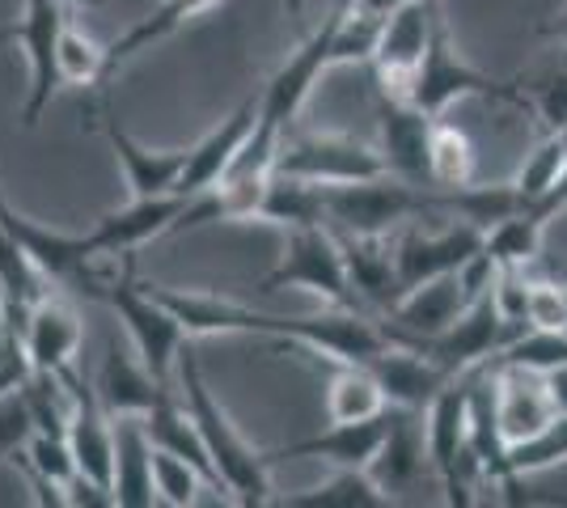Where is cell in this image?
Wrapping results in <instances>:
<instances>
[{
  "label": "cell",
  "instance_id": "cell-1",
  "mask_svg": "<svg viewBox=\"0 0 567 508\" xmlns=\"http://www.w3.org/2000/svg\"><path fill=\"white\" fill-rule=\"evenodd\" d=\"M178 382H183V407L204 436V445L216 462V475L225 484V496H234V508H259L262 500H271L276 496L271 491V462L237 433L229 412L216 403V394L204 382L190 348H183V356H178Z\"/></svg>",
  "mask_w": 567,
  "mask_h": 508
},
{
  "label": "cell",
  "instance_id": "cell-2",
  "mask_svg": "<svg viewBox=\"0 0 567 508\" xmlns=\"http://www.w3.org/2000/svg\"><path fill=\"white\" fill-rule=\"evenodd\" d=\"M322 204H327V229L339 238H394L420 217H445L441 195L406 187L399 178L322 187Z\"/></svg>",
  "mask_w": 567,
  "mask_h": 508
},
{
  "label": "cell",
  "instance_id": "cell-3",
  "mask_svg": "<svg viewBox=\"0 0 567 508\" xmlns=\"http://www.w3.org/2000/svg\"><path fill=\"white\" fill-rule=\"evenodd\" d=\"M399 97H406L411 106H420L432 120H441L453 102H462V97H496V102H508V106L529 111V97H525V90H520L517 81H499V76L483 73V69H474L471 60L457 51L445 18L436 22L424 64H420L415 76L402 85Z\"/></svg>",
  "mask_w": 567,
  "mask_h": 508
},
{
  "label": "cell",
  "instance_id": "cell-4",
  "mask_svg": "<svg viewBox=\"0 0 567 508\" xmlns=\"http://www.w3.org/2000/svg\"><path fill=\"white\" fill-rule=\"evenodd\" d=\"M424 419V454L445 491V508H478V484H487V475L471 440V382H453Z\"/></svg>",
  "mask_w": 567,
  "mask_h": 508
},
{
  "label": "cell",
  "instance_id": "cell-5",
  "mask_svg": "<svg viewBox=\"0 0 567 508\" xmlns=\"http://www.w3.org/2000/svg\"><path fill=\"white\" fill-rule=\"evenodd\" d=\"M276 174L309 187H352L390 178L378 145H364L339 132H288L276 153Z\"/></svg>",
  "mask_w": 567,
  "mask_h": 508
},
{
  "label": "cell",
  "instance_id": "cell-6",
  "mask_svg": "<svg viewBox=\"0 0 567 508\" xmlns=\"http://www.w3.org/2000/svg\"><path fill=\"white\" fill-rule=\"evenodd\" d=\"M262 292L276 289H306L313 297H322L331 310H360L355 289L348 280V259H343V246L334 238L327 225L318 229H297L284 238L280 263L262 276ZM364 314V310H360Z\"/></svg>",
  "mask_w": 567,
  "mask_h": 508
},
{
  "label": "cell",
  "instance_id": "cell-7",
  "mask_svg": "<svg viewBox=\"0 0 567 508\" xmlns=\"http://www.w3.org/2000/svg\"><path fill=\"white\" fill-rule=\"evenodd\" d=\"M102 297L111 301V310L118 314V322L127 326L132 352L144 361V369H148L157 382L169 386V373L178 369V356H183V348H187V331L178 326V318L169 314L166 305L153 297L148 284H136L132 259L123 263V276L102 289Z\"/></svg>",
  "mask_w": 567,
  "mask_h": 508
},
{
  "label": "cell",
  "instance_id": "cell-8",
  "mask_svg": "<svg viewBox=\"0 0 567 508\" xmlns=\"http://www.w3.org/2000/svg\"><path fill=\"white\" fill-rule=\"evenodd\" d=\"M487 234L474 229L466 220H453L441 229H424V225H406L402 234L390 238L394 246V271H399V292H411L432 280L457 276L483 250Z\"/></svg>",
  "mask_w": 567,
  "mask_h": 508
},
{
  "label": "cell",
  "instance_id": "cell-9",
  "mask_svg": "<svg viewBox=\"0 0 567 508\" xmlns=\"http://www.w3.org/2000/svg\"><path fill=\"white\" fill-rule=\"evenodd\" d=\"M153 297L166 305L169 314L178 318V326L187 331V339L195 335H262L288 343L297 318L284 314H262L250 310L234 297H216V292H195V289H166V284H148Z\"/></svg>",
  "mask_w": 567,
  "mask_h": 508
},
{
  "label": "cell",
  "instance_id": "cell-10",
  "mask_svg": "<svg viewBox=\"0 0 567 508\" xmlns=\"http://www.w3.org/2000/svg\"><path fill=\"white\" fill-rule=\"evenodd\" d=\"M64 9H69L64 0H25L22 22L13 25V43L25 51V64H30V90L22 102L25 127H39L55 90L64 85L60 81V39L69 25Z\"/></svg>",
  "mask_w": 567,
  "mask_h": 508
},
{
  "label": "cell",
  "instance_id": "cell-11",
  "mask_svg": "<svg viewBox=\"0 0 567 508\" xmlns=\"http://www.w3.org/2000/svg\"><path fill=\"white\" fill-rule=\"evenodd\" d=\"M517 335H520L517 326H508V322L499 318L496 301L487 297V301L471 305L466 314L453 322L450 331H441V335H432V339H415V343H402V348H415L420 356H427L432 364H441L450 377H466L478 364L499 361V352Z\"/></svg>",
  "mask_w": 567,
  "mask_h": 508
},
{
  "label": "cell",
  "instance_id": "cell-12",
  "mask_svg": "<svg viewBox=\"0 0 567 508\" xmlns=\"http://www.w3.org/2000/svg\"><path fill=\"white\" fill-rule=\"evenodd\" d=\"M378 123H381V157L390 178H399L406 187L432 191V174H427V148H432V127L436 120L424 115L420 106H411L406 97L381 90L378 97Z\"/></svg>",
  "mask_w": 567,
  "mask_h": 508
},
{
  "label": "cell",
  "instance_id": "cell-13",
  "mask_svg": "<svg viewBox=\"0 0 567 508\" xmlns=\"http://www.w3.org/2000/svg\"><path fill=\"white\" fill-rule=\"evenodd\" d=\"M436 22H441V0H411V4H402L385 18L378 55H373L381 90L399 94L402 85L415 76V69L424 64L427 48H432Z\"/></svg>",
  "mask_w": 567,
  "mask_h": 508
},
{
  "label": "cell",
  "instance_id": "cell-14",
  "mask_svg": "<svg viewBox=\"0 0 567 508\" xmlns=\"http://www.w3.org/2000/svg\"><path fill=\"white\" fill-rule=\"evenodd\" d=\"M72 419H69V445L76 458V479L106 484L115 479V415L102 407L94 390V377L72 369Z\"/></svg>",
  "mask_w": 567,
  "mask_h": 508
},
{
  "label": "cell",
  "instance_id": "cell-15",
  "mask_svg": "<svg viewBox=\"0 0 567 508\" xmlns=\"http://www.w3.org/2000/svg\"><path fill=\"white\" fill-rule=\"evenodd\" d=\"M390 433H394V415L385 412L381 419H369V424H327L322 433L301 436L292 445H280L271 449L267 462L276 458H318L331 462L334 470H373L378 458L390 445Z\"/></svg>",
  "mask_w": 567,
  "mask_h": 508
},
{
  "label": "cell",
  "instance_id": "cell-16",
  "mask_svg": "<svg viewBox=\"0 0 567 508\" xmlns=\"http://www.w3.org/2000/svg\"><path fill=\"white\" fill-rule=\"evenodd\" d=\"M0 229L22 246L25 259L39 267L48 280H72V276H81V271L97 259L90 234H55L48 225L30 220L25 212H18V208L9 204L4 183H0Z\"/></svg>",
  "mask_w": 567,
  "mask_h": 508
},
{
  "label": "cell",
  "instance_id": "cell-17",
  "mask_svg": "<svg viewBox=\"0 0 567 508\" xmlns=\"http://www.w3.org/2000/svg\"><path fill=\"white\" fill-rule=\"evenodd\" d=\"M187 212V195H153V199H127L123 208L97 217V225L90 229L97 259L102 255H132L144 242L174 234L178 220Z\"/></svg>",
  "mask_w": 567,
  "mask_h": 508
},
{
  "label": "cell",
  "instance_id": "cell-18",
  "mask_svg": "<svg viewBox=\"0 0 567 508\" xmlns=\"http://www.w3.org/2000/svg\"><path fill=\"white\" fill-rule=\"evenodd\" d=\"M255 123H259V94L246 97L234 115H225L199 145L187 148V169H183L178 195H204L213 191V187H220V178L234 169L237 153L250 141Z\"/></svg>",
  "mask_w": 567,
  "mask_h": 508
},
{
  "label": "cell",
  "instance_id": "cell-19",
  "mask_svg": "<svg viewBox=\"0 0 567 508\" xmlns=\"http://www.w3.org/2000/svg\"><path fill=\"white\" fill-rule=\"evenodd\" d=\"M81 339H85V331H81V318H76L69 301L48 292L39 305H30L22 326V348L34 373H69V369H76Z\"/></svg>",
  "mask_w": 567,
  "mask_h": 508
},
{
  "label": "cell",
  "instance_id": "cell-20",
  "mask_svg": "<svg viewBox=\"0 0 567 508\" xmlns=\"http://www.w3.org/2000/svg\"><path fill=\"white\" fill-rule=\"evenodd\" d=\"M102 136L115 148L123 178L132 199H153V195H178L183 169H187V148H148L136 136H127L115 123V115H102Z\"/></svg>",
  "mask_w": 567,
  "mask_h": 508
},
{
  "label": "cell",
  "instance_id": "cell-21",
  "mask_svg": "<svg viewBox=\"0 0 567 508\" xmlns=\"http://www.w3.org/2000/svg\"><path fill=\"white\" fill-rule=\"evenodd\" d=\"M94 390L102 407L115 419H144L169 394L166 382H157L136 352H123L115 339L106 343V356L94 373Z\"/></svg>",
  "mask_w": 567,
  "mask_h": 508
},
{
  "label": "cell",
  "instance_id": "cell-22",
  "mask_svg": "<svg viewBox=\"0 0 567 508\" xmlns=\"http://www.w3.org/2000/svg\"><path fill=\"white\" fill-rule=\"evenodd\" d=\"M369 373L381 382L390 407H399V412H427L457 382L441 364H432L415 348H402V343H394L390 352H381L378 361L369 364Z\"/></svg>",
  "mask_w": 567,
  "mask_h": 508
},
{
  "label": "cell",
  "instance_id": "cell-23",
  "mask_svg": "<svg viewBox=\"0 0 567 508\" xmlns=\"http://www.w3.org/2000/svg\"><path fill=\"white\" fill-rule=\"evenodd\" d=\"M496 369V364H492ZM555 403L546 394V382L525 369H496V419L504 445H525L555 424Z\"/></svg>",
  "mask_w": 567,
  "mask_h": 508
},
{
  "label": "cell",
  "instance_id": "cell-24",
  "mask_svg": "<svg viewBox=\"0 0 567 508\" xmlns=\"http://www.w3.org/2000/svg\"><path fill=\"white\" fill-rule=\"evenodd\" d=\"M339 246H343V259H348V280H352L360 310L364 314L373 310V318H385L402 297L390 238H339Z\"/></svg>",
  "mask_w": 567,
  "mask_h": 508
},
{
  "label": "cell",
  "instance_id": "cell-25",
  "mask_svg": "<svg viewBox=\"0 0 567 508\" xmlns=\"http://www.w3.org/2000/svg\"><path fill=\"white\" fill-rule=\"evenodd\" d=\"M118 508H162L157 479H153V440L144 419H115V479H111Z\"/></svg>",
  "mask_w": 567,
  "mask_h": 508
},
{
  "label": "cell",
  "instance_id": "cell-26",
  "mask_svg": "<svg viewBox=\"0 0 567 508\" xmlns=\"http://www.w3.org/2000/svg\"><path fill=\"white\" fill-rule=\"evenodd\" d=\"M144 433H148V440H153V449H162V454H169V458L190 462V466L213 484V491H225L220 475H216L213 454H208V445H204V436H199V428H195V419H190L187 407H183V394L169 390L166 398L144 415Z\"/></svg>",
  "mask_w": 567,
  "mask_h": 508
},
{
  "label": "cell",
  "instance_id": "cell-27",
  "mask_svg": "<svg viewBox=\"0 0 567 508\" xmlns=\"http://www.w3.org/2000/svg\"><path fill=\"white\" fill-rule=\"evenodd\" d=\"M385 412H390V398L364 364H331V382H327V419L331 424H369Z\"/></svg>",
  "mask_w": 567,
  "mask_h": 508
},
{
  "label": "cell",
  "instance_id": "cell-28",
  "mask_svg": "<svg viewBox=\"0 0 567 508\" xmlns=\"http://www.w3.org/2000/svg\"><path fill=\"white\" fill-rule=\"evenodd\" d=\"M213 4H220V0H162L157 9H148L141 22H132L123 34H118L115 43H106V55H111V76H115L118 64H127L136 51H148L153 43L169 39L174 30H183L190 18L208 13Z\"/></svg>",
  "mask_w": 567,
  "mask_h": 508
},
{
  "label": "cell",
  "instance_id": "cell-29",
  "mask_svg": "<svg viewBox=\"0 0 567 508\" xmlns=\"http://www.w3.org/2000/svg\"><path fill=\"white\" fill-rule=\"evenodd\" d=\"M255 220H262V225H280L284 234L318 229V225H327L322 187H309V183H297V178L271 174V183H267V191H262Z\"/></svg>",
  "mask_w": 567,
  "mask_h": 508
},
{
  "label": "cell",
  "instance_id": "cell-30",
  "mask_svg": "<svg viewBox=\"0 0 567 508\" xmlns=\"http://www.w3.org/2000/svg\"><path fill=\"white\" fill-rule=\"evenodd\" d=\"M427 174H432V191H462L478 183V153L457 123L436 120L432 148H427Z\"/></svg>",
  "mask_w": 567,
  "mask_h": 508
},
{
  "label": "cell",
  "instance_id": "cell-31",
  "mask_svg": "<svg viewBox=\"0 0 567 508\" xmlns=\"http://www.w3.org/2000/svg\"><path fill=\"white\" fill-rule=\"evenodd\" d=\"M292 508H390V491L369 470H334L327 484L288 496Z\"/></svg>",
  "mask_w": 567,
  "mask_h": 508
},
{
  "label": "cell",
  "instance_id": "cell-32",
  "mask_svg": "<svg viewBox=\"0 0 567 508\" xmlns=\"http://www.w3.org/2000/svg\"><path fill=\"white\" fill-rule=\"evenodd\" d=\"M564 174H567V148H564L559 136H550V132H546L543 141L525 153L520 169L513 174V191H517V199H520V212H525V208H534L543 195L555 191Z\"/></svg>",
  "mask_w": 567,
  "mask_h": 508
},
{
  "label": "cell",
  "instance_id": "cell-33",
  "mask_svg": "<svg viewBox=\"0 0 567 508\" xmlns=\"http://www.w3.org/2000/svg\"><path fill=\"white\" fill-rule=\"evenodd\" d=\"M543 242H546V225H538L534 217H517L499 220L496 229H487V242L483 250L496 259L499 267H513V271H525L543 259Z\"/></svg>",
  "mask_w": 567,
  "mask_h": 508
},
{
  "label": "cell",
  "instance_id": "cell-34",
  "mask_svg": "<svg viewBox=\"0 0 567 508\" xmlns=\"http://www.w3.org/2000/svg\"><path fill=\"white\" fill-rule=\"evenodd\" d=\"M60 81L72 85V90H94V85H106L111 81V55L106 48L90 39L85 30L76 25H64V39H60Z\"/></svg>",
  "mask_w": 567,
  "mask_h": 508
},
{
  "label": "cell",
  "instance_id": "cell-35",
  "mask_svg": "<svg viewBox=\"0 0 567 508\" xmlns=\"http://www.w3.org/2000/svg\"><path fill=\"white\" fill-rule=\"evenodd\" d=\"M567 364V335L564 331H534L525 326L504 352H499L496 369H525V373H555Z\"/></svg>",
  "mask_w": 567,
  "mask_h": 508
},
{
  "label": "cell",
  "instance_id": "cell-36",
  "mask_svg": "<svg viewBox=\"0 0 567 508\" xmlns=\"http://www.w3.org/2000/svg\"><path fill=\"white\" fill-rule=\"evenodd\" d=\"M13 466H22V470L39 475V479H48V484H55V487L76 484V458H72L69 436L30 433L22 445V454H13Z\"/></svg>",
  "mask_w": 567,
  "mask_h": 508
},
{
  "label": "cell",
  "instance_id": "cell-37",
  "mask_svg": "<svg viewBox=\"0 0 567 508\" xmlns=\"http://www.w3.org/2000/svg\"><path fill=\"white\" fill-rule=\"evenodd\" d=\"M559 462H567V415H555L550 428H543L534 440L508 449V484L504 487H517L525 475H543Z\"/></svg>",
  "mask_w": 567,
  "mask_h": 508
},
{
  "label": "cell",
  "instance_id": "cell-38",
  "mask_svg": "<svg viewBox=\"0 0 567 508\" xmlns=\"http://www.w3.org/2000/svg\"><path fill=\"white\" fill-rule=\"evenodd\" d=\"M153 479H157V500L169 508H195L199 491H208V479L183 458H169L162 449H153Z\"/></svg>",
  "mask_w": 567,
  "mask_h": 508
},
{
  "label": "cell",
  "instance_id": "cell-39",
  "mask_svg": "<svg viewBox=\"0 0 567 508\" xmlns=\"http://www.w3.org/2000/svg\"><path fill=\"white\" fill-rule=\"evenodd\" d=\"M529 276V314H525V326L534 331H564L567 335V280L564 271L555 276Z\"/></svg>",
  "mask_w": 567,
  "mask_h": 508
},
{
  "label": "cell",
  "instance_id": "cell-40",
  "mask_svg": "<svg viewBox=\"0 0 567 508\" xmlns=\"http://www.w3.org/2000/svg\"><path fill=\"white\" fill-rule=\"evenodd\" d=\"M525 97H529V111L543 120L546 132L559 136L567 127V64L543 81H534V90H525Z\"/></svg>",
  "mask_w": 567,
  "mask_h": 508
},
{
  "label": "cell",
  "instance_id": "cell-41",
  "mask_svg": "<svg viewBox=\"0 0 567 508\" xmlns=\"http://www.w3.org/2000/svg\"><path fill=\"white\" fill-rule=\"evenodd\" d=\"M69 496L76 508H118L115 491L106 484H94V479H76V484L69 487Z\"/></svg>",
  "mask_w": 567,
  "mask_h": 508
},
{
  "label": "cell",
  "instance_id": "cell-42",
  "mask_svg": "<svg viewBox=\"0 0 567 508\" xmlns=\"http://www.w3.org/2000/svg\"><path fill=\"white\" fill-rule=\"evenodd\" d=\"M25 484H30V491H34V508H76L69 496V487H55L48 484V479H39V475H30V470H22Z\"/></svg>",
  "mask_w": 567,
  "mask_h": 508
},
{
  "label": "cell",
  "instance_id": "cell-43",
  "mask_svg": "<svg viewBox=\"0 0 567 508\" xmlns=\"http://www.w3.org/2000/svg\"><path fill=\"white\" fill-rule=\"evenodd\" d=\"M559 212H567V174L559 178V187H555V191L543 195L534 208H525V217H534L538 225H546V229H550V220L559 217Z\"/></svg>",
  "mask_w": 567,
  "mask_h": 508
},
{
  "label": "cell",
  "instance_id": "cell-44",
  "mask_svg": "<svg viewBox=\"0 0 567 508\" xmlns=\"http://www.w3.org/2000/svg\"><path fill=\"white\" fill-rule=\"evenodd\" d=\"M546 394H550V403H555V412L567 415V364L564 369H555V373H546Z\"/></svg>",
  "mask_w": 567,
  "mask_h": 508
},
{
  "label": "cell",
  "instance_id": "cell-45",
  "mask_svg": "<svg viewBox=\"0 0 567 508\" xmlns=\"http://www.w3.org/2000/svg\"><path fill=\"white\" fill-rule=\"evenodd\" d=\"M360 9H369V13H378V18H390L394 9H402V4H411V0H355Z\"/></svg>",
  "mask_w": 567,
  "mask_h": 508
},
{
  "label": "cell",
  "instance_id": "cell-46",
  "mask_svg": "<svg viewBox=\"0 0 567 508\" xmlns=\"http://www.w3.org/2000/svg\"><path fill=\"white\" fill-rule=\"evenodd\" d=\"M13 326H9V310H4V301H0V364L9 356V348H13Z\"/></svg>",
  "mask_w": 567,
  "mask_h": 508
},
{
  "label": "cell",
  "instance_id": "cell-47",
  "mask_svg": "<svg viewBox=\"0 0 567 508\" xmlns=\"http://www.w3.org/2000/svg\"><path fill=\"white\" fill-rule=\"evenodd\" d=\"M259 508H292V505H288V496H271V500H262Z\"/></svg>",
  "mask_w": 567,
  "mask_h": 508
},
{
  "label": "cell",
  "instance_id": "cell-48",
  "mask_svg": "<svg viewBox=\"0 0 567 508\" xmlns=\"http://www.w3.org/2000/svg\"><path fill=\"white\" fill-rule=\"evenodd\" d=\"M301 4H306V0H284V9H288V18H301Z\"/></svg>",
  "mask_w": 567,
  "mask_h": 508
},
{
  "label": "cell",
  "instance_id": "cell-49",
  "mask_svg": "<svg viewBox=\"0 0 567 508\" xmlns=\"http://www.w3.org/2000/svg\"><path fill=\"white\" fill-rule=\"evenodd\" d=\"M13 39V30H0V43H9Z\"/></svg>",
  "mask_w": 567,
  "mask_h": 508
},
{
  "label": "cell",
  "instance_id": "cell-50",
  "mask_svg": "<svg viewBox=\"0 0 567 508\" xmlns=\"http://www.w3.org/2000/svg\"><path fill=\"white\" fill-rule=\"evenodd\" d=\"M64 4H97V0H64Z\"/></svg>",
  "mask_w": 567,
  "mask_h": 508
},
{
  "label": "cell",
  "instance_id": "cell-51",
  "mask_svg": "<svg viewBox=\"0 0 567 508\" xmlns=\"http://www.w3.org/2000/svg\"><path fill=\"white\" fill-rule=\"evenodd\" d=\"M559 141H564V148H567V127H564V132H559Z\"/></svg>",
  "mask_w": 567,
  "mask_h": 508
},
{
  "label": "cell",
  "instance_id": "cell-52",
  "mask_svg": "<svg viewBox=\"0 0 567 508\" xmlns=\"http://www.w3.org/2000/svg\"><path fill=\"white\" fill-rule=\"evenodd\" d=\"M564 280H567V271H564Z\"/></svg>",
  "mask_w": 567,
  "mask_h": 508
},
{
  "label": "cell",
  "instance_id": "cell-53",
  "mask_svg": "<svg viewBox=\"0 0 567 508\" xmlns=\"http://www.w3.org/2000/svg\"><path fill=\"white\" fill-rule=\"evenodd\" d=\"M162 508H169V505H162Z\"/></svg>",
  "mask_w": 567,
  "mask_h": 508
}]
</instances>
